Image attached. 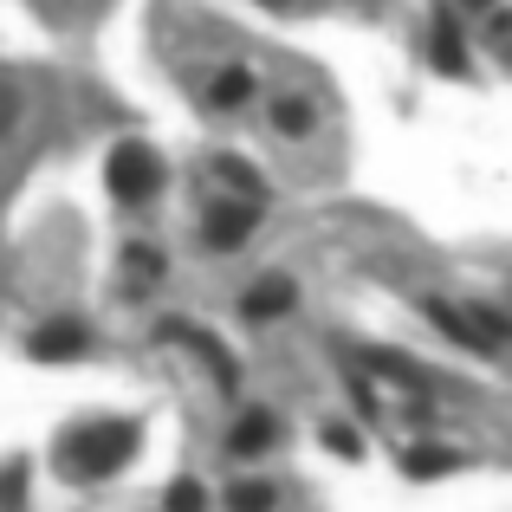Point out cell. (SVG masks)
Instances as JSON below:
<instances>
[{
  "label": "cell",
  "mask_w": 512,
  "mask_h": 512,
  "mask_svg": "<svg viewBox=\"0 0 512 512\" xmlns=\"http://www.w3.org/2000/svg\"><path fill=\"white\" fill-rule=\"evenodd\" d=\"M137 441H143V428L137 422H124V415H98V422H78V428H65L59 435V467H65V480H78V487H91V480H111L117 467H130L137 461Z\"/></svg>",
  "instance_id": "obj_1"
},
{
  "label": "cell",
  "mask_w": 512,
  "mask_h": 512,
  "mask_svg": "<svg viewBox=\"0 0 512 512\" xmlns=\"http://www.w3.org/2000/svg\"><path fill=\"white\" fill-rule=\"evenodd\" d=\"M104 182H111V195L124 201V208H150L156 195H163V156L150 150V143H117L111 156H104Z\"/></svg>",
  "instance_id": "obj_2"
},
{
  "label": "cell",
  "mask_w": 512,
  "mask_h": 512,
  "mask_svg": "<svg viewBox=\"0 0 512 512\" xmlns=\"http://www.w3.org/2000/svg\"><path fill=\"white\" fill-rule=\"evenodd\" d=\"M428 318H435V331H448L454 344L467 350H500L512 338V325L500 312H487V305H448V299H428Z\"/></svg>",
  "instance_id": "obj_3"
},
{
  "label": "cell",
  "mask_w": 512,
  "mask_h": 512,
  "mask_svg": "<svg viewBox=\"0 0 512 512\" xmlns=\"http://www.w3.org/2000/svg\"><path fill=\"white\" fill-rule=\"evenodd\" d=\"M253 221H260V195H234V201H214L208 221H201V240H208L214 253L240 247V240L253 234Z\"/></svg>",
  "instance_id": "obj_4"
},
{
  "label": "cell",
  "mask_w": 512,
  "mask_h": 512,
  "mask_svg": "<svg viewBox=\"0 0 512 512\" xmlns=\"http://www.w3.org/2000/svg\"><path fill=\"white\" fill-rule=\"evenodd\" d=\"M26 350H33L39 363H72V357L91 350V338H85V325H72V318H52V325H39L33 338H26Z\"/></svg>",
  "instance_id": "obj_5"
},
{
  "label": "cell",
  "mask_w": 512,
  "mask_h": 512,
  "mask_svg": "<svg viewBox=\"0 0 512 512\" xmlns=\"http://www.w3.org/2000/svg\"><path fill=\"white\" fill-rule=\"evenodd\" d=\"M292 305H299V286H292L286 273L260 279V286H247V299H240V312L253 318V325H266V318H286Z\"/></svg>",
  "instance_id": "obj_6"
},
{
  "label": "cell",
  "mask_w": 512,
  "mask_h": 512,
  "mask_svg": "<svg viewBox=\"0 0 512 512\" xmlns=\"http://www.w3.org/2000/svg\"><path fill=\"white\" fill-rule=\"evenodd\" d=\"M273 441H279V422H273L266 409H247V415L234 422V435H227V448H234L240 461H247V454H266Z\"/></svg>",
  "instance_id": "obj_7"
},
{
  "label": "cell",
  "mask_w": 512,
  "mask_h": 512,
  "mask_svg": "<svg viewBox=\"0 0 512 512\" xmlns=\"http://www.w3.org/2000/svg\"><path fill=\"white\" fill-rule=\"evenodd\" d=\"M247 98H253V78L240 72V65H234V72H221V78L208 85V104H214V111H240Z\"/></svg>",
  "instance_id": "obj_8"
},
{
  "label": "cell",
  "mask_w": 512,
  "mask_h": 512,
  "mask_svg": "<svg viewBox=\"0 0 512 512\" xmlns=\"http://www.w3.org/2000/svg\"><path fill=\"white\" fill-rule=\"evenodd\" d=\"M124 273L137 279V286H150V279H163V273H169V260H163L156 247H143V240H137V247H124Z\"/></svg>",
  "instance_id": "obj_9"
},
{
  "label": "cell",
  "mask_w": 512,
  "mask_h": 512,
  "mask_svg": "<svg viewBox=\"0 0 512 512\" xmlns=\"http://www.w3.org/2000/svg\"><path fill=\"white\" fill-rule=\"evenodd\" d=\"M454 467H461V454H454V448H409V474H415V480L454 474Z\"/></svg>",
  "instance_id": "obj_10"
},
{
  "label": "cell",
  "mask_w": 512,
  "mask_h": 512,
  "mask_svg": "<svg viewBox=\"0 0 512 512\" xmlns=\"http://www.w3.org/2000/svg\"><path fill=\"white\" fill-rule=\"evenodd\" d=\"M273 124L286 130V137H305V130H312V104H305V98H292V91H286V98L273 104Z\"/></svg>",
  "instance_id": "obj_11"
},
{
  "label": "cell",
  "mask_w": 512,
  "mask_h": 512,
  "mask_svg": "<svg viewBox=\"0 0 512 512\" xmlns=\"http://www.w3.org/2000/svg\"><path fill=\"white\" fill-rule=\"evenodd\" d=\"M214 175H221V182H234L240 195H260V175H253L247 163H234V156H214Z\"/></svg>",
  "instance_id": "obj_12"
},
{
  "label": "cell",
  "mask_w": 512,
  "mask_h": 512,
  "mask_svg": "<svg viewBox=\"0 0 512 512\" xmlns=\"http://www.w3.org/2000/svg\"><path fill=\"white\" fill-rule=\"evenodd\" d=\"M435 65H441V72H461V39H454V26H441V33H435Z\"/></svg>",
  "instance_id": "obj_13"
},
{
  "label": "cell",
  "mask_w": 512,
  "mask_h": 512,
  "mask_svg": "<svg viewBox=\"0 0 512 512\" xmlns=\"http://www.w3.org/2000/svg\"><path fill=\"white\" fill-rule=\"evenodd\" d=\"M227 500H234V506H273V487H266V480H240Z\"/></svg>",
  "instance_id": "obj_14"
},
{
  "label": "cell",
  "mask_w": 512,
  "mask_h": 512,
  "mask_svg": "<svg viewBox=\"0 0 512 512\" xmlns=\"http://www.w3.org/2000/svg\"><path fill=\"white\" fill-rule=\"evenodd\" d=\"M13 124H20V98L0 85V130H13Z\"/></svg>",
  "instance_id": "obj_15"
},
{
  "label": "cell",
  "mask_w": 512,
  "mask_h": 512,
  "mask_svg": "<svg viewBox=\"0 0 512 512\" xmlns=\"http://www.w3.org/2000/svg\"><path fill=\"white\" fill-rule=\"evenodd\" d=\"M325 441H331V448H338V454H357V448H363V441L350 435V428H325Z\"/></svg>",
  "instance_id": "obj_16"
},
{
  "label": "cell",
  "mask_w": 512,
  "mask_h": 512,
  "mask_svg": "<svg viewBox=\"0 0 512 512\" xmlns=\"http://www.w3.org/2000/svg\"><path fill=\"white\" fill-rule=\"evenodd\" d=\"M474 7H487V0H474Z\"/></svg>",
  "instance_id": "obj_17"
}]
</instances>
